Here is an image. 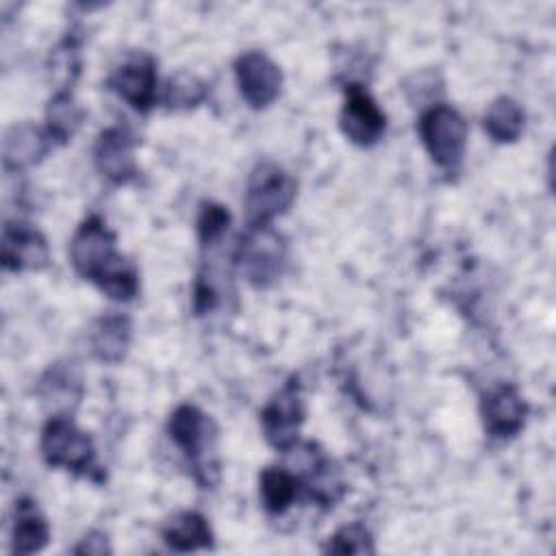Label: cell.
<instances>
[{
	"mask_svg": "<svg viewBox=\"0 0 556 556\" xmlns=\"http://www.w3.org/2000/svg\"><path fill=\"white\" fill-rule=\"evenodd\" d=\"M70 261L85 280L113 300L128 302L139 291L135 265L117 252L115 235L100 215H89L76 228L70 241Z\"/></svg>",
	"mask_w": 556,
	"mask_h": 556,
	"instance_id": "obj_1",
	"label": "cell"
},
{
	"mask_svg": "<svg viewBox=\"0 0 556 556\" xmlns=\"http://www.w3.org/2000/svg\"><path fill=\"white\" fill-rule=\"evenodd\" d=\"M167 432L176 447L187 456L195 480L208 489L219 478L217 428L195 404H180L167 424Z\"/></svg>",
	"mask_w": 556,
	"mask_h": 556,
	"instance_id": "obj_2",
	"label": "cell"
},
{
	"mask_svg": "<svg viewBox=\"0 0 556 556\" xmlns=\"http://www.w3.org/2000/svg\"><path fill=\"white\" fill-rule=\"evenodd\" d=\"M421 143L430 159L445 172H456L467 148V122L447 104L428 106L417 122Z\"/></svg>",
	"mask_w": 556,
	"mask_h": 556,
	"instance_id": "obj_3",
	"label": "cell"
},
{
	"mask_svg": "<svg viewBox=\"0 0 556 556\" xmlns=\"http://www.w3.org/2000/svg\"><path fill=\"white\" fill-rule=\"evenodd\" d=\"M287 261V243L280 232L265 226H248L245 235L237 243L235 263L243 278L258 289L274 285Z\"/></svg>",
	"mask_w": 556,
	"mask_h": 556,
	"instance_id": "obj_4",
	"label": "cell"
},
{
	"mask_svg": "<svg viewBox=\"0 0 556 556\" xmlns=\"http://www.w3.org/2000/svg\"><path fill=\"white\" fill-rule=\"evenodd\" d=\"M298 182L280 165L271 161L258 163L248 180L245 213L248 226L271 224L274 217L282 215L295 200Z\"/></svg>",
	"mask_w": 556,
	"mask_h": 556,
	"instance_id": "obj_5",
	"label": "cell"
},
{
	"mask_svg": "<svg viewBox=\"0 0 556 556\" xmlns=\"http://www.w3.org/2000/svg\"><path fill=\"white\" fill-rule=\"evenodd\" d=\"M41 456L50 467L87 476L96 463V447L70 415L50 417L41 430Z\"/></svg>",
	"mask_w": 556,
	"mask_h": 556,
	"instance_id": "obj_6",
	"label": "cell"
},
{
	"mask_svg": "<svg viewBox=\"0 0 556 556\" xmlns=\"http://www.w3.org/2000/svg\"><path fill=\"white\" fill-rule=\"evenodd\" d=\"M304 417V397L298 380L291 378L261 410V426L267 443L280 452L289 450L298 441Z\"/></svg>",
	"mask_w": 556,
	"mask_h": 556,
	"instance_id": "obj_7",
	"label": "cell"
},
{
	"mask_svg": "<svg viewBox=\"0 0 556 556\" xmlns=\"http://www.w3.org/2000/svg\"><path fill=\"white\" fill-rule=\"evenodd\" d=\"M106 85L135 111L146 113L156 104V61L148 52H132L111 72Z\"/></svg>",
	"mask_w": 556,
	"mask_h": 556,
	"instance_id": "obj_8",
	"label": "cell"
},
{
	"mask_svg": "<svg viewBox=\"0 0 556 556\" xmlns=\"http://www.w3.org/2000/svg\"><path fill=\"white\" fill-rule=\"evenodd\" d=\"M341 132L356 146L369 148L378 143L387 128V117L363 85H348L339 113Z\"/></svg>",
	"mask_w": 556,
	"mask_h": 556,
	"instance_id": "obj_9",
	"label": "cell"
},
{
	"mask_svg": "<svg viewBox=\"0 0 556 556\" xmlns=\"http://www.w3.org/2000/svg\"><path fill=\"white\" fill-rule=\"evenodd\" d=\"M235 76L243 100L254 109H265L280 96L282 72L265 52H243L235 61Z\"/></svg>",
	"mask_w": 556,
	"mask_h": 556,
	"instance_id": "obj_10",
	"label": "cell"
},
{
	"mask_svg": "<svg viewBox=\"0 0 556 556\" xmlns=\"http://www.w3.org/2000/svg\"><path fill=\"white\" fill-rule=\"evenodd\" d=\"M0 261L9 271H37L50 263L46 237L24 222H7L2 228Z\"/></svg>",
	"mask_w": 556,
	"mask_h": 556,
	"instance_id": "obj_11",
	"label": "cell"
},
{
	"mask_svg": "<svg viewBox=\"0 0 556 556\" xmlns=\"http://www.w3.org/2000/svg\"><path fill=\"white\" fill-rule=\"evenodd\" d=\"M528 417V404L519 389L510 382H502L491 389L482 400L484 430L493 439H510L519 434Z\"/></svg>",
	"mask_w": 556,
	"mask_h": 556,
	"instance_id": "obj_12",
	"label": "cell"
},
{
	"mask_svg": "<svg viewBox=\"0 0 556 556\" xmlns=\"http://www.w3.org/2000/svg\"><path fill=\"white\" fill-rule=\"evenodd\" d=\"M93 165L113 185L130 182L137 176L135 137L122 126L102 130L93 146Z\"/></svg>",
	"mask_w": 556,
	"mask_h": 556,
	"instance_id": "obj_13",
	"label": "cell"
},
{
	"mask_svg": "<svg viewBox=\"0 0 556 556\" xmlns=\"http://www.w3.org/2000/svg\"><path fill=\"white\" fill-rule=\"evenodd\" d=\"M37 395L50 417L70 415L80 404L83 397V376L74 363L59 361L46 369L39 378Z\"/></svg>",
	"mask_w": 556,
	"mask_h": 556,
	"instance_id": "obj_14",
	"label": "cell"
},
{
	"mask_svg": "<svg viewBox=\"0 0 556 556\" xmlns=\"http://www.w3.org/2000/svg\"><path fill=\"white\" fill-rule=\"evenodd\" d=\"M52 139L46 132V128H39L35 124H15L4 135V148L2 159L7 169H24L35 163H39L48 150L52 148Z\"/></svg>",
	"mask_w": 556,
	"mask_h": 556,
	"instance_id": "obj_15",
	"label": "cell"
},
{
	"mask_svg": "<svg viewBox=\"0 0 556 556\" xmlns=\"http://www.w3.org/2000/svg\"><path fill=\"white\" fill-rule=\"evenodd\" d=\"M132 339V324L126 315H104L89 332L91 354L102 363H119Z\"/></svg>",
	"mask_w": 556,
	"mask_h": 556,
	"instance_id": "obj_16",
	"label": "cell"
},
{
	"mask_svg": "<svg viewBox=\"0 0 556 556\" xmlns=\"http://www.w3.org/2000/svg\"><path fill=\"white\" fill-rule=\"evenodd\" d=\"M50 541V526L37 504L22 497L15 506V521L11 534L13 554H35L41 552Z\"/></svg>",
	"mask_w": 556,
	"mask_h": 556,
	"instance_id": "obj_17",
	"label": "cell"
},
{
	"mask_svg": "<svg viewBox=\"0 0 556 556\" xmlns=\"http://www.w3.org/2000/svg\"><path fill=\"white\" fill-rule=\"evenodd\" d=\"M163 541L174 552H195L213 547V530L208 521L193 510L174 515L163 528Z\"/></svg>",
	"mask_w": 556,
	"mask_h": 556,
	"instance_id": "obj_18",
	"label": "cell"
},
{
	"mask_svg": "<svg viewBox=\"0 0 556 556\" xmlns=\"http://www.w3.org/2000/svg\"><path fill=\"white\" fill-rule=\"evenodd\" d=\"M486 135L497 141V143H513L519 139L523 124H526V113L521 104L508 96L495 98L482 117Z\"/></svg>",
	"mask_w": 556,
	"mask_h": 556,
	"instance_id": "obj_19",
	"label": "cell"
},
{
	"mask_svg": "<svg viewBox=\"0 0 556 556\" xmlns=\"http://www.w3.org/2000/svg\"><path fill=\"white\" fill-rule=\"evenodd\" d=\"M258 484H261L258 491H261L263 506L271 515H282L302 495V489H300V482H298L295 473L287 467H267V469H263Z\"/></svg>",
	"mask_w": 556,
	"mask_h": 556,
	"instance_id": "obj_20",
	"label": "cell"
},
{
	"mask_svg": "<svg viewBox=\"0 0 556 556\" xmlns=\"http://www.w3.org/2000/svg\"><path fill=\"white\" fill-rule=\"evenodd\" d=\"M83 109L67 89H59L46 109V132L52 143H67L83 124Z\"/></svg>",
	"mask_w": 556,
	"mask_h": 556,
	"instance_id": "obj_21",
	"label": "cell"
},
{
	"mask_svg": "<svg viewBox=\"0 0 556 556\" xmlns=\"http://www.w3.org/2000/svg\"><path fill=\"white\" fill-rule=\"evenodd\" d=\"M206 98V83L189 72H178L167 80L165 87V104L169 109H193Z\"/></svg>",
	"mask_w": 556,
	"mask_h": 556,
	"instance_id": "obj_22",
	"label": "cell"
},
{
	"mask_svg": "<svg viewBox=\"0 0 556 556\" xmlns=\"http://www.w3.org/2000/svg\"><path fill=\"white\" fill-rule=\"evenodd\" d=\"M328 554H374V539L371 532L363 523H348L341 526L324 547Z\"/></svg>",
	"mask_w": 556,
	"mask_h": 556,
	"instance_id": "obj_23",
	"label": "cell"
},
{
	"mask_svg": "<svg viewBox=\"0 0 556 556\" xmlns=\"http://www.w3.org/2000/svg\"><path fill=\"white\" fill-rule=\"evenodd\" d=\"M230 224V215L222 204H204L198 217V237L202 245H211V243H219L228 230Z\"/></svg>",
	"mask_w": 556,
	"mask_h": 556,
	"instance_id": "obj_24",
	"label": "cell"
},
{
	"mask_svg": "<svg viewBox=\"0 0 556 556\" xmlns=\"http://www.w3.org/2000/svg\"><path fill=\"white\" fill-rule=\"evenodd\" d=\"M74 554H87V556H104L111 554V545L104 532H89L85 539H80V543L74 547Z\"/></svg>",
	"mask_w": 556,
	"mask_h": 556,
	"instance_id": "obj_25",
	"label": "cell"
}]
</instances>
